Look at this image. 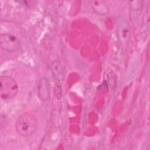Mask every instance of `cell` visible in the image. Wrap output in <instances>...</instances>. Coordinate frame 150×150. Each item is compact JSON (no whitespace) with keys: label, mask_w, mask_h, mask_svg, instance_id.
Returning <instances> with one entry per match:
<instances>
[{"label":"cell","mask_w":150,"mask_h":150,"mask_svg":"<svg viewBox=\"0 0 150 150\" xmlns=\"http://www.w3.org/2000/svg\"><path fill=\"white\" fill-rule=\"evenodd\" d=\"M38 128L36 117L30 112H24L17 119L15 124L16 132L23 137L32 135Z\"/></svg>","instance_id":"1"},{"label":"cell","mask_w":150,"mask_h":150,"mask_svg":"<svg viewBox=\"0 0 150 150\" xmlns=\"http://www.w3.org/2000/svg\"><path fill=\"white\" fill-rule=\"evenodd\" d=\"M18 91V84L16 80L8 76L0 77V94L3 100L13 98Z\"/></svg>","instance_id":"2"},{"label":"cell","mask_w":150,"mask_h":150,"mask_svg":"<svg viewBox=\"0 0 150 150\" xmlns=\"http://www.w3.org/2000/svg\"><path fill=\"white\" fill-rule=\"evenodd\" d=\"M0 46L6 52H12L20 49L21 43L15 36L10 33H3L0 35Z\"/></svg>","instance_id":"3"},{"label":"cell","mask_w":150,"mask_h":150,"mask_svg":"<svg viewBox=\"0 0 150 150\" xmlns=\"http://www.w3.org/2000/svg\"><path fill=\"white\" fill-rule=\"evenodd\" d=\"M50 84L49 79L46 77H42L38 84V96L42 101H47L50 97Z\"/></svg>","instance_id":"4"},{"label":"cell","mask_w":150,"mask_h":150,"mask_svg":"<svg viewBox=\"0 0 150 150\" xmlns=\"http://www.w3.org/2000/svg\"><path fill=\"white\" fill-rule=\"evenodd\" d=\"M117 32L120 43H121L122 46L126 47L127 46V43L128 42L130 36L129 27L128 23L125 21L122 22L118 25Z\"/></svg>","instance_id":"5"},{"label":"cell","mask_w":150,"mask_h":150,"mask_svg":"<svg viewBox=\"0 0 150 150\" xmlns=\"http://www.w3.org/2000/svg\"><path fill=\"white\" fill-rule=\"evenodd\" d=\"M50 70L53 77L57 81L60 82L64 79V70L59 60H55L52 62Z\"/></svg>","instance_id":"6"},{"label":"cell","mask_w":150,"mask_h":150,"mask_svg":"<svg viewBox=\"0 0 150 150\" xmlns=\"http://www.w3.org/2000/svg\"><path fill=\"white\" fill-rule=\"evenodd\" d=\"M91 6L93 10L99 15H105L109 13V7L104 1H93L91 2Z\"/></svg>","instance_id":"7"},{"label":"cell","mask_w":150,"mask_h":150,"mask_svg":"<svg viewBox=\"0 0 150 150\" xmlns=\"http://www.w3.org/2000/svg\"><path fill=\"white\" fill-rule=\"evenodd\" d=\"M54 96L57 99H60L62 97V87L60 82L57 81L54 86Z\"/></svg>","instance_id":"8"}]
</instances>
